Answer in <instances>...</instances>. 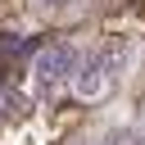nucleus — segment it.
I'll use <instances>...</instances> for the list:
<instances>
[{
    "mask_svg": "<svg viewBox=\"0 0 145 145\" xmlns=\"http://www.w3.org/2000/svg\"><path fill=\"white\" fill-rule=\"evenodd\" d=\"M122 59H127V50H122V45H113V50H100V54L82 59V63H77V77H72V91H77L82 100L104 95V86H109V82L118 77V68H122Z\"/></svg>",
    "mask_w": 145,
    "mask_h": 145,
    "instance_id": "1",
    "label": "nucleus"
},
{
    "mask_svg": "<svg viewBox=\"0 0 145 145\" xmlns=\"http://www.w3.org/2000/svg\"><path fill=\"white\" fill-rule=\"evenodd\" d=\"M72 72H77V54H72V45H63V41L36 50V59H32V82H36V91H54V86L68 82Z\"/></svg>",
    "mask_w": 145,
    "mask_h": 145,
    "instance_id": "2",
    "label": "nucleus"
},
{
    "mask_svg": "<svg viewBox=\"0 0 145 145\" xmlns=\"http://www.w3.org/2000/svg\"><path fill=\"white\" fill-rule=\"evenodd\" d=\"M127 145H145V131H136V136H127Z\"/></svg>",
    "mask_w": 145,
    "mask_h": 145,
    "instance_id": "4",
    "label": "nucleus"
},
{
    "mask_svg": "<svg viewBox=\"0 0 145 145\" xmlns=\"http://www.w3.org/2000/svg\"><path fill=\"white\" fill-rule=\"evenodd\" d=\"M9 109H14V100H9V95H5V91H0V118H5V113H9Z\"/></svg>",
    "mask_w": 145,
    "mask_h": 145,
    "instance_id": "3",
    "label": "nucleus"
},
{
    "mask_svg": "<svg viewBox=\"0 0 145 145\" xmlns=\"http://www.w3.org/2000/svg\"><path fill=\"white\" fill-rule=\"evenodd\" d=\"M36 5H59V0H36Z\"/></svg>",
    "mask_w": 145,
    "mask_h": 145,
    "instance_id": "5",
    "label": "nucleus"
}]
</instances>
